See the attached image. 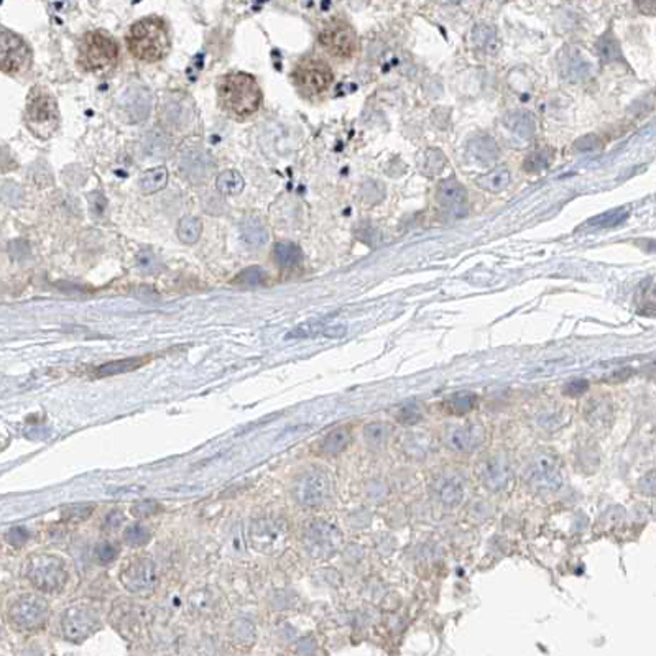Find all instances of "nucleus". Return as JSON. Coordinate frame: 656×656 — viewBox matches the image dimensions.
<instances>
[{"instance_id": "f257e3e1", "label": "nucleus", "mask_w": 656, "mask_h": 656, "mask_svg": "<svg viewBox=\"0 0 656 656\" xmlns=\"http://www.w3.org/2000/svg\"><path fill=\"white\" fill-rule=\"evenodd\" d=\"M127 46L137 60L158 63L168 55L171 41L166 22L160 17H145L130 27Z\"/></svg>"}, {"instance_id": "f03ea898", "label": "nucleus", "mask_w": 656, "mask_h": 656, "mask_svg": "<svg viewBox=\"0 0 656 656\" xmlns=\"http://www.w3.org/2000/svg\"><path fill=\"white\" fill-rule=\"evenodd\" d=\"M219 100L232 117L246 119L260 109L262 89L252 74L229 73L219 83Z\"/></svg>"}, {"instance_id": "7ed1b4c3", "label": "nucleus", "mask_w": 656, "mask_h": 656, "mask_svg": "<svg viewBox=\"0 0 656 656\" xmlns=\"http://www.w3.org/2000/svg\"><path fill=\"white\" fill-rule=\"evenodd\" d=\"M119 60V45L104 30L86 33L79 43L78 61L89 73H105L114 68Z\"/></svg>"}, {"instance_id": "20e7f679", "label": "nucleus", "mask_w": 656, "mask_h": 656, "mask_svg": "<svg viewBox=\"0 0 656 656\" xmlns=\"http://www.w3.org/2000/svg\"><path fill=\"white\" fill-rule=\"evenodd\" d=\"M25 576L36 591L55 594L66 586L68 569L63 559L56 554H35L28 559Z\"/></svg>"}, {"instance_id": "39448f33", "label": "nucleus", "mask_w": 656, "mask_h": 656, "mask_svg": "<svg viewBox=\"0 0 656 656\" xmlns=\"http://www.w3.org/2000/svg\"><path fill=\"white\" fill-rule=\"evenodd\" d=\"M25 121L28 128L36 137L43 138V140L50 138L60 126L58 104H56L55 98L43 89H33L30 98H28Z\"/></svg>"}, {"instance_id": "423d86ee", "label": "nucleus", "mask_w": 656, "mask_h": 656, "mask_svg": "<svg viewBox=\"0 0 656 656\" xmlns=\"http://www.w3.org/2000/svg\"><path fill=\"white\" fill-rule=\"evenodd\" d=\"M248 541L257 553L276 556L288 543V523L276 516H262L253 520L248 528Z\"/></svg>"}, {"instance_id": "0eeeda50", "label": "nucleus", "mask_w": 656, "mask_h": 656, "mask_svg": "<svg viewBox=\"0 0 656 656\" xmlns=\"http://www.w3.org/2000/svg\"><path fill=\"white\" fill-rule=\"evenodd\" d=\"M50 605L41 596L25 594L18 597L8 609V622L18 631H38L46 625Z\"/></svg>"}, {"instance_id": "6e6552de", "label": "nucleus", "mask_w": 656, "mask_h": 656, "mask_svg": "<svg viewBox=\"0 0 656 656\" xmlns=\"http://www.w3.org/2000/svg\"><path fill=\"white\" fill-rule=\"evenodd\" d=\"M342 535L336 526L323 520L309 521L303 531V546L313 558H329L341 548Z\"/></svg>"}, {"instance_id": "1a4fd4ad", "label": "nucleus", "mask_w": 656, "mask_h": 656, "mask_svg": "<svg viewBox=\"0 0 656 656\" xmlns=\"http://www.w3.org/2000/svg\"><path fill=\"white\" fill-rule=\"evenodd\" d=\"M293 83L304 95L323 94L333 84L334 76L328 63L323 60H301L293 69Z\"/></svg>"}, {"instance_id": "9d476101", "label": "nucleus", "mask_w": 656, "mask_h": 656, "mask_svg": "<svg viewBox=\"0 0 656 656\" xmlns=\"http://www.w3.org/2000/svg\"><path fill=\"white\" fill-rule=\"evenodd\" d=\"M526 482L538 494L558 492L563 483V474L556 457L549 453L536 454L526 471Z\"/></svg>"}, {"instance_id": "9b49d317", "label": "nucleus", "mask_w": 656, "mask_h": 656, "mask_svg": "<svg viewBox=\"0 0 656 656\" xmlns=\"http://www.w3.org/2000/svg\"><path fill=\"white\" fill-rule=\"evenodd\" d=\"M319 43L333 58L349 60L356 55L359 41L354 28L347 22H329L319 33Z\"/></svg>"}, {"instance_id": "f8f14e48", "label": "nucleus", "mask_w": 656, "mask_h": 656, "mask_svg": "<svg viewBox=\"0 0 656 656\" xmlns=\"http://www.w3.org/2000/svg\"><path fill=\"white\" fill-rule=\"evenodd\" d=\"M100 627H102V620L98 610L91 607H69L61 617V630H63L65 638L73 643H83Z\"/></svg>"}, {"instance_id": "ddd939ff", "label": "nucleus", "mask_w": 656, "mask_h": 656, "mask_svg": "<svg viewBox=\"0 0 656 656\" xmlns=\"http://www.w3.org/2000/svg\"><path fill=\"white\" fill-rule=\"evenodd\" d=\"M333 483L323 471H309L298 477L293 486V497L300 505L319 507L331 499Z\"/></svg>"}, {"instance_id": "4468645a", "label": "nucleus", "mask_w": 656, "mask_h": 656, "mask_svg": "<svg viewBox=\"0 0 656 656\" xmlns=\"http://www.w3.org/2000/svg\"><path fill=\"white\" fill-rule=\"evenodd\" d=\"M32 51L23 38L11 30H0V71L20 74L30 66Z\"/></svg>"}, {"instance_id": "2eb2a0df", "label": "nucleus", "mask_w": 656, "mask_h": 656, "mask_svg": "<svg viewBox=\"0 0 656 656\" xmlns=\"http://www.w3.org/2000/svg\"><path fill=\"white\" fill-rule=\"evenodd\" d=\"M121 582L130 594L148 597L156 586L155 563L148 558L133 559L122 569Z\"/></svg>"}, {"instance_id": "dca6fc26", "label": "nucleus", "mask_w": 656, "mask_h": 656, "mask_svg": "<svg viewBox=\"0 0 656 656\" xmlns=\"http://www.w3.org/2000/svg\"><path fill=\"white\" fill-rule=\"evenodd\" d=\"M436 201L453 217H461L467 213V189L454 178L439 181L436 186Z\"/></svg>"}, {"instance_id": "f3484780", "label": "nucleus", "mask_w": 656, "mask_h": 656, "mask_svg": "<svg viewBox=\"0 0 656 656\" xmlns=\"http://www.w3.org/2000/svg\"><path fill=\"white\" fill-rule=\"evenodd\" d=\"M477 474L483 486L494 492L504 490L511 481L510 462L500 454H494V456H487L486 459H482L477 467Z\"/></svg>"}, {"instance_id": "a211bd4d", "label": "nucleus", "mask_w": 656, "mask_h": 656, "mask_svg": "<svg viewBox=\"0 0 656 656\" xmlns=\"http://www.w3.org/2000/svg\"><path fill=\"white\" fill-rule=\"evenodd\" d=\"M486 441V429L481 424H467L453 428L448 433V444L457 453H472Z\"/></svg>"}, {"instance_id": "6ab92c4d", "label": "nucleus", "mask_w": 656, "mask_h": 656, "mask_svg": "<svg viewBox=\"0 0 656 656\" xmlns=\"http://www.w3.org/2000/svg\"><path fill=\"white\" fill-rule=\"evenodd\" d=\"M121 107L130 122L145 121L152 111V95L145 88L130 89L122 95Z\"/></svg>"}, {"instance_id": "aec40b11", "label": "nucleus", "mask_w": 656, "mask_h": 656, "mask_svg": "<svg viewBox=\"0 0 656 656\" xmlns=\"http://www.w3.org/2000/svg\"><path fill=\"white\" fill-rule=\"evenodd\" d=\"M436 499L446 507H456L464 499V482L457 476H444L436 481Z\"/></svg>"}, {"instance_id": "412c9836", "label": "nucleus", "mask_w": 656, "mask_h": 656, "mask_svg": "<svg viewBox=\"0 0 656 656\" xmlns=\"http://www.w3.org/2000/svg\"><path fill=\"white\" fill-rule=\"evenodd\" d=\"M467 153L474 160L483 165L494 163L500 155L499 143H497L490 135H476L467 142Z\"/></svg>"}, {"instance_id": "4be33fe9", "label": "nucleus", "mask_w": 656, "mask_h": 656, "mask_svg": "<svg viewBox=\"0 0 656 656\" xmlns=\"http://www.w3.org/2000/svg\"><path fill=\"white\" fill-rule=\"evenodd\" d=\"M214 163H209V155L208 153L201 152V150H194L189 152L188 155L185 156L183 165H181V170L185 171V175L188 176L189 180H193V183H201L206 176H209L210 170H213Z\"/></svg>"}, {"instance_id": "5701e85b", "label": "nucleus", "mask_w": 656, "mask_h": 656, "mask_svg": "<svg viewBox=\"0 0 656 656\" xmlns=\"http://www.w3.org/2000/svg\"><path fill=\"white\" fill-rule=\"evenodd\" d=\"M504 126L509 132L521 138H531L536 133V121L526 111H511L504 116Z\"/></svg>"}, {"instance_id": "b1692460", "label": "nucleus", "mask_w": 656, "mask_h": 656, "mask_svg": "<svg viewBox=\"0 0 656 656\" xmlns=\"http://www.w3.org/2000/svg\"><path fill=\"white\" fill-rule=\"evenodd\" d=\"M563 78L569 81H581L589 76V63L581 58L577 51H564L563 58L559 60Z\"/></svg>"}, {"instance_id": "393cba45", "label": "nucleus", "mask_w": 656, "mask_h": 656, "mask_svg": "<svg viewBox=\"0 0 656 656\" xmlns=\"http://www.w3.org/2000/svg\"><path fill=\"white\" fill-rule=\"evenodd\" d=\"M476 181L478 188L487 191V193H500V191H504L507 186L510 185L511 175L505 166H499V168L478 176Z\"/></svg>"}, {"instance_id": "a878e982", "label": "nucleus", "mask_w": 656, "mask_h": 656, "mask_svg": "<svg viewBox=\"0 0 656 656\" xmlns=\"http://www.w3.org/2000/svg\"><path fill=\"white\" fill-rule=\"evenodd\" d=\"M273 258L281 268H295L303 260V252L296 243L279 242L273 248Z\"/></svg>"}, {"instance_id": "bb28decb", "label": "nucleus", "mask_w": 656, "mask_h": 656, "mask_svg": "<svg viewBox=\"0 0 656 656\" xmlns=\"http://www.w3.org/2000/svg\"><path fill=\"white\" fill-rule=\"evenodd\" d=\"M168 183V170L165 166H156V168L147 170L138 180L143 194H153L156 191L163 189Z\"/></svg>"}, {"instance_id": "cd10ccee", "label": "nucleus", "mask_w": 656, "mask_h": 656, "mask_svg": "<svg viewBox=\"0 0 656 656\" xmlns=\"http://www.w3.org/2000/svg\"><path fill=\"white\" fill-rule=\"evenodd\" d=\"M629 215L630 210L627 208H615L589 219L587 226L594 229H612L620 226L622 222H625L627 219H629Z\"/></svg>"}, {"instance_id": "c85d7f7f", "label": "nucleus", "mask_w": 656, "mask_h": 656, "mask_svg": "<svg viewBox=\"0 0 656 656\" xmlns=\"http://www.w3.org/2000/svg\"><path fill=\"white\" fill-rule=\"evenodd\" d=\"M145 361L140 357H132V359H122V361H114V362H107L104 366H100L95 368V375L98 377H112V375H119V373H126V372H132L137 370L138 367H142Z\"/></svg>"}, {"instance_id": "c756f323", "label": "nucleus", "mask_w": 656, "mask_h": 656, "mask_svg": "<svg viewBox=\"0 0 656 656\" xmlns=\"http://www.w3.org/2000/svg\"><path fill=\"white\" fill-rule=\"evenodd\" d=\"M243 185L246 183H243L242 175L236 170L222 171V173L217 176V181H215V188L224 196L241 194L243 191Z\"/></svg>"}, {"instance_id": "7c9ffc66", "label": "nucleus", "mask_w": 656, "mask_h": 656, "mask_svg": "<svg viewBox=\"0 0 656 656\" xmlns=\"http://www.w3.org/2000/svg\"><path fill=\"white\" fill-rule=\"evenodd\" d=\"M477 405V395L472 391H457L446 400V411L451 415H466Z\"/></svg>"}, {"instance_id": "2f4dec72", "label": "nucleus", "mask_w": 656, "mask_h": 656, "mask_svg": "<svg viewBox=\"0 0 656 656\" xmlns=\"http://www.w3.org/2000/svg\"><path fill=\"white\" fill-rule=\"evenodd\" d=\"M351 443V433H349L347 428H337L329 433L324 438L323 444H321V449H323L324 454H339L344 451Z\"/></svg>"}, {"instance_id": "473e14b6", "label": "nucleus", "mask_w": 656, "mask_h": 656, "mask_svg": "<svg viewBox=\"0 0 656 656\" xmlns=\"http://www.w3.org/2000/svg\"><path fill=\"white\" fill-rule=\"evenodd\" d=\"M201 232H203V222H201L198 217H194V215H186V217L181 219V222L178 226V237L181 242H185V243L198 242V239L201 237Z\"/></svg>"}, {"instance_id": "72a5a7b5", "label": "nucleus", "mask_w": 656, "mask_h": 656, "mask_svg": "<svg viewBox=\"0 0 656 656\" xmlns=\"http://www.w3.org/2000/svg\"><path fill=\"white\" fill-rule=\"evenodd\" d=\"M242 237L248 246L260 247L267 242L268 234L260 222L250 219V221H246L242 224Z\"/></svg>"}, {"instance_id": "f704fd0d", "label": "nucleus", "mask_w": 656, "mask_h": 656, "mask_svg": "<svg viewBox=\"0 0 656 656\" xmlns=\"http://www.w3.org/2000/svg\"><path fill=\"white\" fill-rule=\"evenodd\" d=\"M597 48H598V55H601V58L604 60L605 63H612V61L622 60L620 45L612 33H605V35L598 40Z\"/></svg>"}, {"instance_id": "c9c22d12", "label": "nucleus", "mask_w": 656, "mask_h": 656, "mask_svg": "<svg viewBox=\"0 0 656 656\" xmlns=\"http://www.w3.org/2000/svg\"><path fill=\"white\" fill-rule=\"evenodd\" d=\"M551 156L553 152L548 150V148L531 153L523 161V170L526 173H540V171H544L549 166V163H551Z\"/></svg>"}, {"instance_id": "e433bc0d", "label": "nucleus", "mask_w": 656, "mask_h": 656, "mask_svg": "<svg viewBox=\"0 0 656 656\" xmlns=\"http://www.w3.org/2000/svg\"><path fill=\"white\" fill-rule=\"evenodd\" d=\"M472 41L474 45L481 50L488 51V48H494L497 41V33L494 27L490 25H477L472 30Z\"/></svg>"}, {"instance_id": "4c0bfd02", "label": "nucleus", "mask_w": 656, "mask_h": 656, "mask_svg": "<svg viewBox=\"0 0 656 656\" xmlns=\"http://www.w3.org/2000/svg\"><path fill=\"white\" fill-rule=\"evenodd\" d=\"M446 156L441 150H436V148H429L424 153V161H423V170L428 175H438L441 173L446 166Z\"/></svg>"}, {"instance_id": "58836bf2", "label": "nucleus", "mask_w": 656, "mask_h": 656, "mask_svg": "<svg viewBox=\"0 0 656 656\" xmlns=\"http://www.w3.org/2000/svg\"><path fill=\"white\" fill-rule=\"evenodd\" d=\"M150 538H152V533L148 531V528L138 523L127 526L126 531H123V541H126L128 546H133V548L147 544L148 541H150Z\"/></svg>"}, {"instance_id": "ea45409f", "label": "nucleus", "mask_w": 656, "mask_h": 656, "mask_svg": "<svg viewBox=\"0 0 656 656\" xmlns=\"http://www.w3.org/2000/svg\"><path fill=\"white\" fill-rule=\"evenodd\" d=\"M265 272L258 267H248L247 270L239 273L236 279L232 280L234 285L239 286H258L265 281Z\"/></svg>"}, {"instance_id": "a19ab883", "label": "nucleus", "mask_w": 656, "mask_h": 656, "mask_svg": "<svg viewBox=\"0 0 656 656\" xmlns=\"http://www.w3.org/2000/svg\"><path fill=\"white\" fill-rule=\"evenodd\" d=\"M387 434H389V428L380 423H372L366 426V429H363V436H366L367 444L375 449L384 446Z\"/></svg>"}, {"instance_id": "79ce46f5", "label": "nucleus", "mask_w": 656, "mask_h": 656, "mask_svg": "<svg viewBox=\"0 0 656 656\" xmlns=\"http://www.w3.org/2000/svg\"><path fill=\"white\" fill-rule=\"evenodd\" d=\"M94 511V505H73L63 510V520L69 521V523H79V521L88 520Z\"/></svg>"}, {"instance_id": "37998d69", "label": "nucleus", "mask_w": 656, "mask_h": 656, "mask_svg": "<svg viewBox=\"0 0 656 656\" xmlns=\"http://www.w3.org/2000/svg\"><path fill=\"white\" fill-rule=\"evenodd\" d=\"M117 553L119 548L114 543H111V541H104V543H100L98 548H95V556H98V559L102 564L112 563L114 559L117 558Z\"/></svg>"}, {"instance_id": "c03bdc74", "label": "nucleus", "mask_w": 656, "mask_h": 656, "mask_svg": "<svg viewBox=\"0 0 656 656\" xmlns=\"http://www.w3.org/2000/svg\"><path fill=\"white\" fill-rule=\"evenodd\" d=\"M421 416L423 415H421L418 405L410 403V405H405L403 408H400L396 418H399L400 423H403V424H415L421 420Z\"/></svg>"}, {"instance_id": "a18cd8bd", "label": "nucleus", "mask_w": 656, "mask_h": 656, "mask_svg": "<svg viewBox=\"0 0 656 656\" xmlns=\"http://www.w3.org/2000/svg\"><path fill=\"white\" fill-rule=\"evenodd\" d=\"M601 147H602V140L597 135H592V133L577 138V140L574 142V148H576L577 152H594V150H598Z\"/></svg>"}, {"instance_id": "49530a36", "label": "nucleus", "mask_w": 656, "mask_h": 656, "mask_svg": "<svg viewBox=\"0 0 656 656\" xmlns=\"http://www.w3.org/2000/svg\"><path fill=\"white\" fill-rule=\"evenodd\" d=\"M30 538V531H28L25 526H15L7 533V540L8 543L13 546H23Z\"/></svg>"}, {"instance_id": "de8ad7c7", "label": "nucleus", "mask_w": 656, "mask_h": 656, "mask_svg": "<svg viewBox=\"0 0 656 656\" xmlns=\"http://www.w3.org/2000/svg\"><path fill=\"white\" fill-rule=\"evenodd\" d=\"M587 390H589V382L584 380V378H576V380H571L566 387H564V394L569 396H581L586 394Z\"/></svg>"}, {"instance_id": "09e8293b", "label": "nucleus", "mask_w": 656, "mask_h": 656, "mask_svg": "<svg viewBox=\"0 0 656 656\" xmlns=\"http://www.w3.org/2000/svg\"><path fill=\"white\" fill-rule=\"evenodd\" d=\"M156 510H160L158 504H155V502H152V500H147V502H142V504L133 505L132 514L135 516H150V515H155Z\"/></svg>"}, {"instance_id": "8fccbe9b", "label": "nucleus", "mask_w": 656, "mask_h": 656, "mask_svg": "<svg viewBox=\"0 0 656 656\" xmlns=\"http://www.w3.org/2000/svg\"><path fill=\"white\" fill-rule=\"evenodd\" d=\"M137 263H138V267L142 268V270H145V272H153L156 268L158 265V260H156V257L153 255L152 252H142L140 255L137 257Z\"/></svg>"}, {"instance_id": "3c124183", "label": "nucleus", "mask_w": 656, "mask_h": 656, "mask_svg": "<svg viewBox=\"0 0 656 656\" xmlns=\"http://www.w3.org/2000/svg\"><path fill=\"white\" fill-rule=\"evenodd\" d=\"M378 186V183H375V181H367L366 186H363V194H366V201L367 203H378V201L382 199V194H375V189Z\"/></svg>"}, {"instance_id": "603ef678", "label": "nucleus", "mask_w": 656, "mask_h": 656, "mask_svg": "<svg viewBox=\"0 0 656 656\" xmlns=\"http://www.w3.org/2000/svg\"><path fill=\"white\" fill-rule=\"evenodd\" d=\"M635 6L645 15H655L656 13V0H635Z\"/></svg>"}]
</instances>
